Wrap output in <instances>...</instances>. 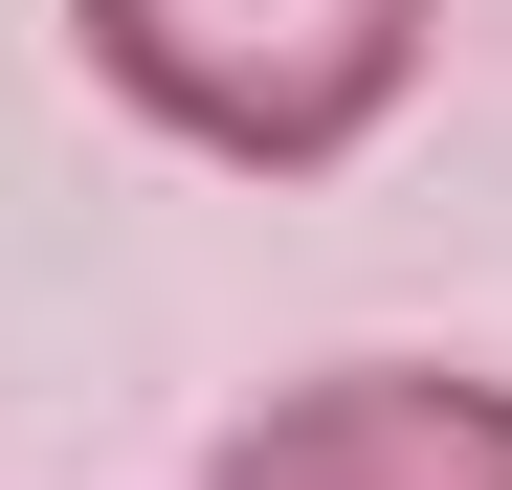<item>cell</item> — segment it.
Returning a JSON list of instances; mask_svg holds the SVG:
<instances>
[{
	"label": "cell",
	"instance_id": "6da1fadb",
	"mask_svg": "<svg viewBox=\"0 0 512 490\" xmlns=\"http://www.w3.org/2000/svg\"><path fill=\"white\" fill-rule=\"evenodd\" d=\"M446 0H67V67L201 179H334L423 112Z\"/></svg>",
	"mask_w": 512,
	"mask_h": 490
},
{
	"label": "cell",
	"instance_id": "7a4b0ae2",
	"mask_svg": "<svg viewBox=\"0 0 512 490\" xmlns=\"http://www.w3.org/2000/svg\"><path fill=\"white\" fill-rule=\"evenodd\" d=\"M201 490H512V379L490 357H312L201 446Z\"/></svg>",
	"mask_w": 512,
	"mask_h": 490
}]
</instances>
